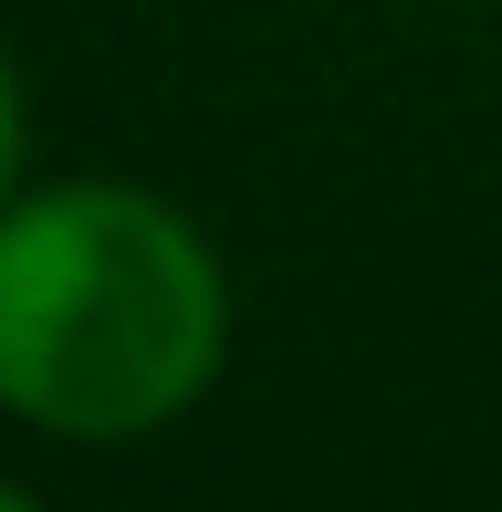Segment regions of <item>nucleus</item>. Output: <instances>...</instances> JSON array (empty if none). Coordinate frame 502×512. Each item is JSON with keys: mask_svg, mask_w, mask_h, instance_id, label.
Here are the masks:
<instances>
[{"mask_svg": "<svg viewBox=\"0 0 502 512\" xmlns=\"http://www.w3.org/2000/svg\"><path fill=\"white\" fill-rule=\"evenodd\" d=\"M231 356L220 251L126 178L0 199V408L53 439H147Z\"/></svg>", "mask_w": 502, "mask_h": 512, "instance_id": "obj_1", "label": "nucleus"}, {"mask_svg": "<svg viewBox=\"0 0 502 512\" xmlns=\"http://www.w3.org/2000/svg\"><path fill=\"white\" fill-rule=\"evenodd\" d=\"M21 189V84H11V63H0V199Z\"/></svg>", "mask_w": 502, "mask_h": 512, "instance_id": "obj_2", "label": "nucleus"}, {"mask_svg": "<svg viewBox=\"0 0 502 512\" xmlns=\"http://www.w3.org/2000/svg\"><path fill=\"white\" fill-rule=\"evenodd\" d=\"M0 512H42V502H32V492H21V481H0Z\"/></svg>", "mask_w": 502, "mask_h": 512, "instance_id": "obj_3", "label": "nucleus"}]
</instances>
